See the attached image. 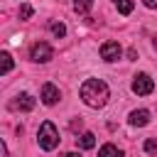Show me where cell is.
<instances>
[{
  "label": "cell",
  "mask_w": 157,
  "mask_h": 157,
  "mask_svg": "<svg viewBox=\"0 0 157 157\" xmlns=\"http://www.w3.org/2000/svg\"><path fill=\"white\" fill-rule=\"evenodd\" d=\"M32 12H34V10H32V5H29V2H22L17 15H20V20H29V17H32Z\"/></svg>",
  "instance_id": "4fadbf2b"
},
{
  "label": "cell",
  "mask_w": 157,
  "mask_h": 157,
  "mask_svg": "<svg viewBox=\"0 0 157 157\" xmlns=\"http://www.w3.org/2000/svg\"><path fill=\"white\" fill-rule=\"evenodd\" d=\"M0 152H2V157H7V145H5V140H0Z\"/></svg>",
  "instance_id": "e0dca14e"
},
{
  "label": "cell",
  "mask_w": 157,
  "mask_h": 157,
  "mask_svg": "<svg viewBox=\"0 0 157 157\" xmlns=\"http://www.w3.org/2000/svg\"><path fill=\"white\" fill-rule=\"evenodd\" d=\"M120 54H123V47H120L118 42H103V44H101V56H103V61H118Z\"/></svg>",
  "instance_id": "5b68a950"
},
{
  "label": "cell",
  "mask_w": 157,
  "mask_h": 157,
  "mask_svg": "<svg viewBox=\"0 0 157 157\" xmlns=\"http://www.w3.org/2000/svg\"><path fill=\"white\" fill-rule=\"evenodd\" d=\"M91 7H93V0H74V10L78 15H86Z\"/></svg>",
  "instance_id": "8fae6325"
},
{
  "label": "cell",
  "mask_w": 157,
  "mask_h": 157,
  "mask_svg": "<svg viewBox=\"0 0 157 157\" xmlns=\"http://www.w3.org/2000/svg\"><path fill=\"white\" fill-rule=\"evenodd\" d=\"M147 123H150V110L140 108V110H132V113H130V125L142 128V125H147Z\"/></svg>",
  "instance_id": "ba28073f"
},
{
  "label": "cell",
  "mask_w": 157,
  "mask_h": 157,
  "mask_svg": "<svg viewBox=\"0 0 157 157\" xmlns=\"http://www.w3.org/2000/svg\"><path fill=\"white\" fill-rule=\"evenodd\" d=\"M49 29H52V34H54V37H64V34H66L64 22H52V25H49Z\"/></svg>",
  "instance_id": "5bb4252c"
},
{
  "label": "cell",
  "mask_w": 157,
  "mask_h": 157,
  "mask_svg": "<svg viewBox=\"0 0 157 157\" xmlns=\"http://www.w3.org/2000/svg\"><path fill=\"white\" fill-rule=\"evenodd\" d=\"M0 59H2V76H5V74H10V69H12V56H10L7 52H2Z\"/></svg>",
  "instance_id": "9a60e30c"
},
{
  "label": "cell",
  "mask_w": 157,
  "mask_h": 157,
  "mask_svg": "<svg viewBox=\"0 0 157 157\" xmlns=\"http://www.w3.org/2000/svg\"><path fill=\"white\" fill-rule=\"evenodd\" d=\"M59 98H61V93H59V88L54 83H44L42 86V103L44 105H54Z\"/></svg>",
  "instance_id": "8992f818"
},
{
  "label": "cell",
  "mask_w": 157,
  "mask_h": 157,
  "mask_svg": "<svg viewBox=\"0 0 157 157\" xmlns=\"http://www.w3.org/2000/svg\"><path fill=\"white\" fill-rule=\"evenodd\" d=\"M12 108H15V110H22V113H29V110L34 108V98H32L29 93H20V96L12 101Z\"/></svg>",
  "instance_id": "52a82bcc"
},
{
  "label": "cell",
  "mask_w": 157,
  "mask_h": 157,
  "mask_svg": "<svg viewBox=\"0 0 157 157\" xmlns=\"http://www.w3.org/2000/svg\"><path fill=\"white\" fill-rule=\"evenodd\" d=\"M37 142H39V147L47 150V152H52V150L59 145V130H56V125H54L52 120H44V123L39 125Z\"/></svg>",
  "instance_id": "7a4b0ae2"
},
{
  "label": "cell",
  "mask_w": 157,
  "mask_h": 157,
  "mask_svg": "<svg viewBox=\"0 0 157 157\" xmlns=\"http://www.w3.org/2000/svg\"><path fill=\"white\" fill-rule=\"evenodd\" d=\"M115 7H118L120 15H130L135 5H132V0H115Z\"/></svg>",
  "instance_id": "7c38bea8"
},
{
  "label": "cell",
  "mask_w": 157,
  "mask_h": 157,
  "mask_svg": "<svg viewBox=\"0 0 157 157\" xmlns=\"http://www.w3.org/2000/svg\"><path fill=\"white\" fill-rule=\"evenodd\" d=\"M142 2H145V5H147V7H152V10H155V7H157V0H142Z\"/></svg>",
  "instance_id": "ac0fdd59"
},
{
  "label": "cell",
  "mask_w": 157,
  "mask_h": 157,
  "mask_svg": "<svg viewBox=\"0 0 157 157\" xmlns=\"http://www.w3.org/2000/svg\"><path fill=\"white\" fill-rule=\"evenodd\" d=\"M61 157H81L78 152H66V155H61Z\"/></svg>",
  "instance_id": "d6986e66"
},
{
  "label": "cell",
  "mask_w": 157,
  "mask_h": 157,
  "mask_svg": "<svg viewBox=\"0 0 157 157\" xmlns=\"http://www.w3.org/2000/svg\"><path fill=\"white\" fill-rule=\"evenodd\" d=\"M76 147H81V150L96 147V135H93V132H81V135L76 137Z\"/></svg>",
  "instance_id": "9c48e42d"
},
{
  "label": "cell",
  "mask_w": 157,
  "mask_h": 157,
  "mask_svg": "<svg viewBox=\"0 0 157 157\" xmlns=\"http://www.w3.org/2000/svg\"><path fill=\"white\" fill-rule=\"evenodd\" d=\"M52 56H54V49H52L47 42H37V44H32V49H29V59H32V61L47 64Z\"/></svg>",
  "instance_id": "3957f363"
},
{
  "label": "cell",
  "mask_w": 157,
  "mask_h": 157,
  "mask_svg": "<svg viewBox=\"0 0 157 157\" xmlns=\"http://www.w3.org/2000/svg\"><path fill=\"white\" fill-rule=\"evenodd\" d=\"M81 101L91 108H103L110 98V91H108V83L101 81V78H86L81 83Z\"/></svg>",
  "instance_id": "6da1fadb"
},
{
  "label": "cell",
  "mask_w": 157,
  "mask_h": 157,
  "mask_svg": "<svg viewBox=\"0 0 157 157\" xmlns=\"http://www.w3.org/2000/svg\"><path fill=\"white\" fill-rule=\"evenodd\" d=\"M145 152L157 155V140H145Z\"/></svg>",
  "instance_id": "2e32d148"
},
{
  "label": "cell",
  "mask_w": 157,
  "mask_h": 157,
  "mask_svg": "<svg viewBox=\"0 0 157 157\" xmlns=\"http://www.w3.org/2000/svg\"><path fill=\"white\" fill-rule=\"evenodd\" d=\"M155 91V81L147 76V74H137L135 78H132V93H137V96H150Z\"/></svg>",
  "instance_id": "277c9868"
},
{
  "label": "cell",
  "mask_w": 157,
  "mask_h": 157,
  "mask_svg": "<svg viewBox=\"0 0 157 157\" xmlns=\"http://www.w3.org/2000/svg\"><path fill=\"white\" fill-rule=\"evenodd\" d=\"M98 157H123V150L108 142V145H103V147L98 150Z\"/></svg>",
  "instance_id": "30bf717a"
}]
</instances>
